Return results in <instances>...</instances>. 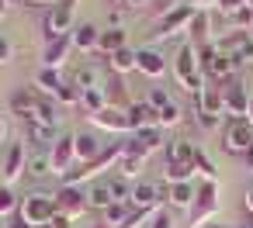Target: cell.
<instances>
[{"label":"cell","instance_id":"cell-33","mask_svg":"<svg viewBox=\"0 0 253 228\" xmlns=\"http://www.w3.org/2000/svg\"><path fill=\"white\" fill-rule=\"evenodd\" d=\"M108 187H111L115 204H128V200H132V187H128L125 176H108Z\"/></svg>","mask_w":253,"mask_h":228},{"label":"cell","instance_id":"cell-35","mask_svg":"<svg viewBox=\"0 0 253 228\" xmlns=\"http://www.w3.org/2000/svg\"><path fill=\"white\" fill-rule=\"evenodd\" d=\"M163 176H167V183H191V176H194V166H173V163H167Z\"/></svg>","mask_w":253,"mask_h":228},{"label":"cell","instance_id":"cell-12","mask_svg":"<svg viewBox=\"0 0 253 228\" xmlns=\"http://www.w3.org/2000/svg\"><path fill=\"white\" fill-rule=\"evenodd\" d=\"M56 207H59V214L80 218V211L87 207V190H80V187H59L56 190Z\"/></svg>","mask_w":253,"mask_h":228},{"label":"cell","instance_id":"cell-22","mask_svg":"<svg viewBox=\"0 0 253 228\" xmlns=\"http://www.w3.org/2000/svg\"><path fill=\"white\" fill-rule=\"evenodd\" d=\"M104 80H101V69L94 66V63H84L77 73H73V87L80 90V94H87V90H97Z\"/></svg>","mask_w":253,"mask_h":228},{"label":"cell","instance_id":"cell-9","mask_svg":"<svg viewBox=\"0 0 253 228\" xmlns=\"http://www.w3.org/2000/svg\"><path fill=\"white\" fill-rule=\"evenodd\" d=\"M215 45H218V52H225L236 66L253 63V38H250V32H232V35H225V38L215 42Z\"/></svg>","mask_w":253,"mask_h":228},{"label":"cell","instance_id":"cell-14","mask_svg":"<svg viewBox=\"0 0 253 228\" xmlns=\"http://www.w3.org/2000/svg\"><path fill=\"white\" fill-rule=\"evenodd\" d=\"M163 194H167V190H163V187H156V183H135V187H132V200H128V204H132L135 211H156V207H160V200H163Z\"/></svg>","mask_w":253,"mask_h":228},{"label":"cell","instance_id":"cell-19","mask_svg":"<svg viewBox=\"0 0 253 228\" xmlns=\"http://www.w3.org/2000/svg\"><path fill=\"white\" fill-rule=\"evenodd\" d=\"M194 156H198V149L187 138L167 142V163H173V166H194Z\"/></svg>","mask_w":253,"mask_h":228},{"label":"cell","instance_id":"cell-11","mask_svg":"<svg viewBox=\"0 0 253 228\" xmlns=\"http://www.w3.org/2000/svg\"><path fill=\"white\" fill-rule=\"evenodd\" d=\"M25 176H28V180H45V176H52V149H35V145H28Z\"/></svg>","mask_w":253,"mask_h":228},{"label":"cell","instance_id":"cell-18","mask_svg":"<svg viewBox=\"0 0 253 228\" xmlns=\"http://www.w3.org/2000/svg\"><path fill=\"white\" fill-rule=\"evenodd\" d=\"M128 145H132V149H139L142 156H149V152L163 149V128H142V131H132Z\"/></svg>","mask_w":253,"mask_h":228},{"label":"cell","instance_id":"cell-50","mask_svg":"<svg viewBox=\"0 0 253 228\" xmlns=\"http://www.w3.org/2000/svg\"><path fill=\"white\" fill-rule=\"evenodd\" d=\"M28 4H32V7H42V4H49V0H28Z\"/></svg>","mask_w":253,"mask_h":228},{"label":"cell","instance_id":"cell-42","mask_svg":"<svg viewBox=\"0 0 253 228\" xmlns=\"http://www.w3.org/2000/svg\"><path fill=\"white\" fill-rule=\"evenodd\" d=\"M149 228H173V221H170V214H167V211H156V214H153V221H149Z\"/></svg>","mask_w":253,"mask_h":228},{"label":"cell","instance_id":"cell-7","mask_svg":"<svg viewBox=\"0 0 253 228\" xmlns=\"http://www.w3.org/2000/svg\"><path fill=\"white\" fill-rule=\"evenodd\" d=\"M215 211H218V187H215V180H205V183L198 187L194 204H191V228H205V221H208Z\"/></svg>","mask_w":253,"mask_h":228},{"label":"cell","instance_id":"cell-51","mask_svg":"<svg viewBox=\"0 0 253 228\" xmlns=\"http://www.w3.org/2000/svg\"><path fill=\"white\" fill-rule=\"evenodd\" d=\"M4 11H7V0H0V18H4Z\"/></svg>","mask_w":253,"mask_h":228},{"label":"cell","instance_id":"cell-10","mask_svg":"<svg viewBox=\"0 0 253 228\" xmlns=\"http://www.w3.org/2000/svg\"><path fill=\"white\" fill-rule=\"evenodd\" d=\"M73 163H77V142H73V135H59L52 145V173L63 176V173H70Z\"/></svg>","mask_w":253,"mask_h":228},{"label":"cell","instance_id":"cell-23","mask_svg":"<svg viewBox=\"0 0 253 228\" xmlns=\"http://www.w3.org/2000/svg\"><path fill=\"white\" fill-rule=\"evenodd\" d=\"M73 49H80V52H94L97 45H101V32L94 28V25H80V28H73Z\"/></svg>","mask_w":253,"mask_h":228},{"label":"cell","instance_id":"cell-13","mask_svg":"<svg viewBox=\"0 0 253 228\" xmlns=\"http://www.w3.org/2000/svg\"><path fill=\"white\" fill-rule=\"evenodd\" d=\"M90 121L104 131H115V135H125L132 131V121H128V111H118V107H104L101 114H90Z\"/></svg>","mask_w":253,"mask_h":228},{"label":"cell","instance_id":"cell-40","mask_svg":"<svg viewBox=\"0 0 253 228\" xmlns=\"http://www.w3.org/2000/svg\"><path fill=\"white\" fill-rule=\"evenodd\" d=\"M149 104L160 111V107H167V104H170V94H167L163 87H153V90H149Z\"/></svg>","mask_w":253,"mask_h":228},{"label":"cell","instance_id":"cell-1","mask_svg":"<svg viewBox=\"0 0 253 228\" xmlns=\"http://www.w3.org/2000/svg\"><path fill=\"white\" fill-rule=\"evenodd\" d=\"M173 76H177V83H180L187 94H194V97L205 90V76H201V63H198V49H194L191 42L177 49V56H173Z\"/></svg>","mask_w":253,"mask_h":228},{"label":"cell","instance_id":"cell-43","mask_svg":"<svg viewBox=\"0 0 253 228\" xmlns=\"http://www.w3.org/2000/svg\"><path fill=\"white\" fill-rule=\"evenodd\" d=\"M73 221H77V218H70V214H56V218L49 221V228H73Z\"/></svg>","mask_w":253,"mask_h":228},{"label":"cell","instance_id":"cell-6","mask_svg":"<svg viewBox=\"0 0 253 228\" xmlns=\"http://www.w3.org/2000/svg\"><path fill=\"white\" fill-rule=\"evenodd\" d=\"M194 14H198L194 4H177L173 11H167V14L160 18V25H156V32H153V42H160V38H173L180 28H191Z\"/></svg>","mask_w":253,"mask_h":228},{"label":"cell","instance_id":"cell-36","mask_svg":"<svg viewBox=\"0 0 253 228\" xmlns=\"http://www.w3.org/2000/svg\"><path fill=\"white\" fill-rule=\"evenodd\" d=\"M225 21H229L236 32H250V28H253V7H239V11H236V14H229Z\"/></svg>","mask_w":253,"mask_h":228},{"label":"cell","instance_id":"cell-32","mask_svg":"<svg viewBox=\"0 0 253 228\" xmlns=\"http://www.w3.org/2000/svg\"><path fill=\"white\" fill-rule=\"evenodd\" d=\"M132 211H135L132 204H111V207L104 211V225H108V228H122V225L128 221Z\"/></svg>","mask_w":253,"mask_h":228},{"label":"cell","instance_id":"cell-30","mask_svg":"<svg viewBox=\"0 0 253 228\" xmlns=\"http://www.w3.org/2000/svg\"><path fill=\"white\" fill-rule=\"evenodd\" d=\"M142 163H146V156H142L139 149H132V145H125V156L118 159V169H122V176L128 180V176H135V173L142 169Z\"/></svg>","mask_w":253,"mask_h":228},{"label":"cell","instance_id":"cell-38","mask_svg":"<svg viewBox=\"0 0 253 228\" xmlns=\"http://www.w3.org/2000/svg\"><path fill=\"white\" fill-rule=\"evenodd\" d=\"M56 100H59L63 107H73V104H80V90H77L73 83H63V90L56 94Z\"/></svg>","mask_w":253,"mask_h":228},{"label":"cell","instance_id":"cell-44","mask_svg":"<svg viewBox=\"0 0 253 228\" xmlns=\"http://www.w3.org/2000/svg\"><path fill=\"white\" fill-rule=\"evenodd\" d=\"M4 228H32L21 214H11V218H4Z\"/></svg>","mask_w":253,"mask_h":228},{"label":"cell","instance_id":"cell-21","mask_svg":"<svg viewBox=\"0 0 253 228\" xmlns=\"http://www.w3.org/2000/svg\"><path fill=\"white\" fill-rule=\"evenodd\" d=\"M39 100H42V94H39V90H28V87H21V90H14V97H11V107H14V114L28 118V114H35V111H39Z\"/></svg>","mask_w":253,"mask_h":228},{"label":"cell","instance_id":"cell-27","mask_svg":"<svg viewBox=\"0 0 253 228\" xmlns=\"http://www.w3.org/2000/svg\"><path fill=\"white\" fill-rule=\"evenodd\" d=\"M187 32H191V45H194V49L211 45V42H208V14H205V11H198V14H194V21H191V28H187Z\"/></svg>","mask_w":253,"mask_h":228},{"label":"cell","instance_id":"cell-26","mask_svg":"<svg viewBox=\"0 0 253 228\" xmlns=\"http://www.w3.org/2000/svg\"><path fill=\"white\" fill-rule=\"evenodd\" d=\"M104 56H115L118 49H128V35H125V28H108V32H101V45H97Z\"/></svg>","mask_w":253,"mask_h":228},{"label":"cell","instance_id":"cell-31","mask_svg":"<svg viewBox=\"0 0 253 228\" xmlns=\"http://www.w3.org/2000/svg\"><path fill=\"white\" fill-rule=\"evenodd\" d=\"M80 107L87 111V118H90V114H101V111L108 107V97H104V90L97 87V90H87V94H80Z\"/></svg>","mask_w":253,"mask_h":228},{"label":"cell","instance_id":"cell-58","mask_svg":"<svg viewBox=\"0 0 253 228\" xmlns=\"http://www.w3.org/2000/svg\"><path fill=\"white\" fill-rule=\"evenodd\" d=\"M250 38H253V28H250Z\"/></svg>","mask_w":253,"mask_h":228},{"label":"cell","instance_id":"cell-55","mask_svg":"<svg viewBox=\"0 0 253 228\" xmlns=\"http://www.w3.org/2000/svg\"><path fill=\"white\" fill-rule=\"evenodd\" d=\"M246 7H253V0H246Z\"/></svg>","mask_w":253,"mask_h":228},{"label":"cell","instance_id":"cell-24","mask_svg":"<svg viewBox=\"0 0 253 228\" xmlns=\"http://www.w3.org/2000/svg\"><path fill=\"white\" fill-rule=\"evenodd\" d=\"M194 197H198L194 183H167V200H170L173 207H187V211H191Z\"/></svg>","mask_w":253,"mask_h":228},{"label":"cell","instance_id":"cell-29","mask_svg":"<svg viewBox=\"0 0 253 228\" xmlns=\"http://www.w3.org/2000/svg\"><path fill=\"white\" fill-rule=\"evenodd\" d=\"M35 87H39V94H45V97H56V94L63 90V80H59V73H56V69H39V76H35Z\"/></svg>","mask_w":253,"mask_h":228},{"label":"cell","instance_id":"cell-8","mask_svg":"<svg viewBox=\"0 0 253 228\" xmlns=\"http://www.w3.org/2000/svg\"><path fill=\"white\" fill-rule=\"evenodd\" d=\"M222 104H225L229 118H246L250 114V90H246V83L239 76L229 80V83H222Z\"/></svg>","mask_w":253,"mask_h":228},{"label":"cell","instance_id":"cell-37","mask_svg":"<svg viewBox=\"0 0 253 228\" xmlns=\"http://www.w3.org/2000/svg\"><path fill=\"white\" fill-rule=\"evenodd\" d=\"M180 118H184V111L170 100L167 107H160V128H173V125H180Z\"/></svg>","mask_w":253,"mask_h":228},{"label":"cell","instance_id":"cell-46","mask_svg":"<svg viewBox=\"0 0 253 228\" xmlns=\"http://www.w3.org/2000/svg\"><path fill=\"white\" fill-rule=\"evenodd\" d=\"M115 4H122V7H142V4H149V0H115Z\"/></svg>","mask_w":253,"mask_h":228},{"label":"cell","instance_id":"cell-41","mask_svg":"<svg viewBox=\"0 0 253 228\" xmlns=\"http://www.w3.org/2000/svg\"><path fill=\"white\" fill-rule=\"evenodd\" d=\"M239 7H246V0H218V11L229 18V14H236Z\"/></svg>","mask_w":253,"mask_h":228},{"label":"cell","instance_id":"cell-25","mask_svg":"<svg viewBox=\"0 0 253 228\" xmlns=\"http://www.w3.org/2000/svg\"><path fill=\"white\" fill-rule=\"evenodd\" d=\"M115 204V197H111V187H108V176L104 180H97L90 190H87V207H97V211H108Z\"/></svg>","mask_w":253,"mask_h":228},{"label":"cell","instance_id":"cell-54","mask_svg":"<svg viewBox=\"0 0 253 228\" xmlns=\"http://www.w3.org/2000/svg\"><path fill=\"white\" fill-rule=\"evenodd\" d=\"M7 4H21V0H7Z\"/></svg>","mask_w":253,"mask_h":228},{"label":"cell","instance_id":"cell-3","mask_svg":"<svg viewBox=\"0 0 253 228\" xmlns=\"http://www.w3.org/2000/svg\"><path fill=\"white\" fill-rule=\"evenodd\" d=\"M222 149L229 156H246L253 149V125L246 118H229L222 125Z\"/></svg>","mask_w":253,"mask_h":228},{"label":"cell","instance_id":"cell-39","mask_svg":"<svg viewBox=\"0 0 253 228\" xmlns=\"http://www.w3.org/2000/svg\"><path fill=\"white\" fill-rule=\"evenodd\" d=\"M194 169H201L205 173V180H215V166H211V159L198 149V156H194Z\"/></svg>","mask_w":253,"mask_h":228},{"label":"cell","instance_id":"cell-17","mask_svg":"<svg viewBox=\"0 0 253 228\" xmlns=\"http://www.w3.org/2000/svg\"><path fill=\"white\" fill-rule=\"evenodd\" d=\"M73 142H77V163H84V166H90V163L104 152V142H101L97 135H90V131L73 135Z\"/></svg>","mask_w":253,"mask_h":228},{"label":"cell","instance_id":"cell-34","mask_svg":"<svg viewBox=\"0 0 253 228\" xmlns=\"http://www.w3.org/2000/svg\"><path fill=\"white\" fill-rule=\"evenodd\" d=\"M21 204H18V197H14V190L11 187H4V183H0V221H4V218H11L14 211H18Z\"/></svg>","mask_w":253,"mask_h":228},{"label":"cell","instance_id":"cell-20","mask_svg":"<svg viewBox=\"0 0 253 228\" xmlns=\"http://www.w3.org/2000/svg\"><path fill=\"white\" fill-rule=\"evenodd\" d=\"M70 49H73V38H70V35H66V38H56V42H45V52H42L45 69L63 66V63H66V56H70Z\"/></svg>","mask_w":253,"mask_h":228},{"label":"cell","instance_id":"cell-2","mask_svg":"<svg viewBox=\"0 0 253 228\" xmlns=\"http://www.w3.org/2000/svg\"><path fill=\"white\" fill-rule=\"evenodd\" d=\"M18 214H21L32 228H49V221L59 214V207H56V194H45V190L28 194V197L21 200Z\"/></svg>","mask_w":253,"mask_h":228},{"label":"cell","instance_id":"cell-15","mask_svg":"<svg viewBox=\"0 0 253 228\" xmlns=\"http://www.w3.org/2000/svg\"><path fill=\"white\" fill-rule=\"evenodd\" d=\"M135 69H139L142 76H149V80H160V76L167 73V59H163V52H156V49H139V52H135Z\"/></svg>","mask_w":253,"mask_h":228},{"label":"cell","instance_id":"cell-16","mask_svg":"<svg viewBox=\"0 0 253 228\" xmlns=\"http://www.w3.org/2000/svg\"><path fill=\"white\" fill-rule=\"evenodd\" d=\"M128 121H132V131L160 128V111L149 100H135V104H128Z\"/></svg>","mask_w":253,"mask_h":228},{"label":"cell","instance_id":"cell-28","mask_svg":"<svg viewBox=\"0 0 253 228\" xmlns=\"http://www.w3.org/2000/svg\"><path fill=\"white\" fill-rule=\"evenodd\" d=\"M108 69L118 73V76L132 73V69H135V52H132V49H118L115 56H108Z\"/></svg>","mask_w":253,"mask_h":228},{"label":"cell","instance_id":"cell-57","mask_svg":"<svg viewBox=\"0 0 253 228\" xmlns=\"http://www.w3.org/2000/svg\"><path fill=\"white\" fill-rule=\"evenodd\" d=\"M94 228H108V225H94Z\"/></svg>","mask_w":253,"mask_h":228},{"label":"cell","instance_id":"cell-53","mask_svg":"<svg viewBox=\"0 0 253 228\" xmlns=\"http://www.w3.org/2000/svg\"><path fill=\"white\" fill-rule=\"evenodd\" d=\"M205 228H225V225H205Z\"/></svg>","mask_w":253,"mask_h":228},{"label":"cell","instance_id":"cell-52","mask_svg":"<svg viewBox=\"0 0 253 228\" xmlns=\"http://www.w3.org/2000/svg\"><path fill=\"white\" fill-rule=\"evenodd\" d=\"M246 163H250V169H253V149H250V152H246Z\"/></svg>","mask_w":253,"mask_h":228},{"label":"cell","instance_id":"cell-5","mask_svg":"<svg viewBox=\"0 0 253 228\" xmlns=\"http://www.w3.org/2000/svg\"><path fill=\"white\" fill-rule=\"evenodd\" d=\"M25 163H28V142H7V152H4V163H0V183L4 187H14L25 173Z\"/></svg>","mask_w":253,"mask_h":228},{"label":"cell","instance_id":"cell-47","mask_svg":"<svg viewBox=\"0 0 253 228\" xmlns=\"http://www.w3.org/2000/svg\"><path fill=\"white\" fill-rule=\"evenodd\" d=\"M0 142H7V121L0 118Z\"/></svg>","mask_w":253,"mask_h":228},{"label":"cell","instance_id":"cell-48","mask_svg":"<svg viewBox=\"0 0 253 228\" xmlns=\"http://www.w3.org/2000/svg\"><path fill=\"white\" fill-rule=\"evenodd\" d=\"M246 211L253 214V190H246Z\"/></svg>","mask_w":253,"mask_h":228},{"label":"cell","instance_id":"cell-45","mask_svg":"<svg viewBox=\"0 0 253 228\" xmlns=\"http://www.w3.org/2000/svg\"><path fill=\"white\" fill-rule=\"evenodd\" d=\"M4 63H11V42L0 35V66H4Z\"/></svg>","mask_w":253,"mask_h":228},{"label":"cell","instance_id":"cell-4","mask_svg":"<svg viewBox=\"0 0 253 228\" xmlns=\"http://www.w3.org/2000/svg\"><path fill=\"white\" fill-rule=\"evenodd\" d=\"M73 4L77 0H59L52 4V11L45 14L42 28H45V42H56V38H66L73 32Z\"/></svg>","mask_w":253,"mask_h":228},{"label":"cell","instance_id":"cell-56","mask_svg":"<svg viewBox=\"0 0 253 228\" xmlns=\"http://www.w3.org/2000/svg\"><path fill=\"white\" fill-rule=\"evenodd\" d=\"M239 228H253V225H239Z\"/></svg>","mask_w":253,"mask_h":228},{"label":"cell","instance_id":"cell-49","mask_svg":"<svg viewBox=\"0 0 253 228\" xmlns=\"http://www.w3.org/2000/svg\"><path fill=\"white\" fill-rule=\"evenodd\" d=\"M246 121L253 125V90H250V114H246Z\"/></svg>","mask_w":253,"mask_h":228}]
</instances>
